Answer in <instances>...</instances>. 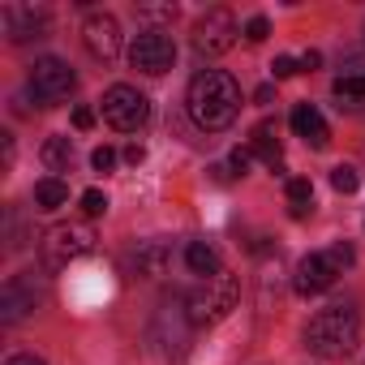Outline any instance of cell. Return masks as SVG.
I'll return each mask as SVG.
<instances>
[{"instance_id":"ba28073f","label":"cell","mask_w":365,"mask_h":365,"mask_svg":"<svg viewBox=\"0 0 365 365\" xmlns=\"http://www.w3.org/2000/svg\"><path fill=\"white\" fill-rule=\"evenodd\" d=\"M129 61H133V69L159 78V73H168V69L176 65V43H172L163 31H142V35L133 39V48H129Z\"/></svg>"},{"instance_id":"83f0119b","label":"cell","mask_w":365,"mask_h":365,"mask_svg":"<svg viewBox=\"0 0 365 365\" xmlns=\"http://www.w3.org/2000/svg\"><path fill=\"white\" fill-rule=\"evenodd\" d=\"M250 159H254V155H250V146H237L228 163H232V172H237V176H245V172H250Z\"/></svg>"},{"instance_id":"ffe728a7","label":"cell","mask_w":365,"mask_h":365,"mask_svg":"<svg viewBox=\"0 0 365 365\" xmlns=\"http://www.w3.org/2000/svg\"><path fill=\"white\" fill-rule=\"evenodd\" d=\"M335 99H339V108L344 103H361L365 99V73H348V78H335Z\"/></svg>"},{"instance_id":"9c48e42d","label":"cell","mask_w":365,"mask_h":365,"mask_svg":"<svg viewBox=\"0 0 365 365\" xmlns=\"http://www.w3.org/2000/svg\"><path fill=\"white\" fill-rule=\"evenodd\" d=\"M82 39H86V48H91V56L112 61V56L120 52V22H116L112 14H91L86 26H82Z\"/></svg>"},{"instance_id":"e0dca14e","label":"cell","mask_w":365,"mask_h":365,"mask_svg":"<svg viewBox=\"0 0 365 365\" xmlns=\"http://www.w3.org/2000/svg\"><path fill=\"white\" fill-rule=\"evenodd\" d=\"M39 159H43V168H48V172H69V163H73V142H69V138H61V133H52V138L43 142Z\"/></svg>"},{"instance_id":"7402d4cb","label":"cell","mask_w":365,"mask_h":365,"mask_svg":"<svg viewBox=\"0 0 365 365\" xmlns=\"http://www.w3.org/2000/svg\"><path fill=\"white\" fill-rule=\"evenodd\" d=\"M82 211H86L91 220L103 215V211H108V194H103V190H86V194H82Z\"/></svg>"},{"instance_id":"7c38bea8","label":"cell","mask_w":365,"mask_h":365,"mask_svg":"<svg viewBox=\"0 0 365 365\" xmlns=\"http://www.w3.org/2000/svg\"><path fill=\"white\" fill-rule=\"evenodd\" d=\"M292 129H297V138H305L314 150H322V146L331 142V129H327V120H322V112H318L314 103H297V108H292Z\"/></svg>"},{"instance_id":"603a6c76","label":"cell","mask_w":365,"mask_h":365,"mask_svg":"<svg viewBox=\"0 0 365 365\" xmlns=\"http://www.w3.org/2000/svg\"><path fill=\"white\" fill-rule=\"evenodd\" d=\"M267 35H271V22H267V18H250V22H245V39H250V43H262Z\"/></svg>"},{"instance_id":"9a60e30c","label":"cell","mask_w":365,"mask_h":365,"mask_svg":"<svg viewBox=\"0 0 365 365\" xmlns=\"http://www.w3.org/2000/svg\"><path fill=\"white\" fill-rule=\"evenodd\" d=\"M185 267H190L194 275H202V279H211V275H220V271H224L220 250H215V245H207V241H190V245H185Z\"/></svg>"},{"instance_id":"5b68a950","label":"cell","mask_w":365,"mask_h":365,"mask_svg":"<svg viewBox=\"0 0 365 365\" xmlns=\"http://www.w3.org/2000/svg\"><path fill=\"white\" fill-rule=\"evenodd\" d=\"M91 245H95L91 224H56V228L43 237V262H48L52 271H61V267L78 262L82 254H91Z\"/></svg>"},{"instance_id":"4dcf8cb0","label":"cell","mask_w":365,"mask_h":365,"mask_svg":"<svg viewBox=\"0 0 365 365\" xmlns=\"http://www.w3.org/2000/svg\"><path fill=\"white\" fill-rule=\"evenodd\" d=\"M318 65H322V52H305L301 56V69H318Z\"/></svg>"},{"instance_id":"d4e9b609","label":"cell","mask_w":365,"mask_h":365,"mask_svg":"<svg viewBox=\"0 0 365 365\" xmlns=\"http://www.w3.org/2000/svg\"><path fill=\"white\" fill-rule=\"evenodd\" d=\"M91 163H95V172H112V163H116V150H112V146H99V150L91 155Z\"/></svg>"},{"instance_id":"277c9868","label":"cell","mask_w":365,"mask_h":365,"mask_svg":"<svg viewBox=\"0 0 365 365\" xmlns=\"http://www.w3.org/2000/svg\"><path fill=\"white\" fill-rule=\"evenodd\" d=\"M99 108H103V120L112 129H120V133H138L146 125V116H150V99L138 86H112V91H103Z\"/></svg>"},{"instance_id":"3957f363","label":"cell","mask_w":365,"mask_h":365,"mask_svg":"<svg viewBox=\"0 0 365 365\" xmlns=\"http://www.w3.org/2000/svg\"><path fill=\"white\" fill-rule=\"evenodd\" d=\"M237 301H241V279L228 275V271H220V275L202 279V288L190 292L185 309H190V322H194V327H207V322L228 318V314L237 309Z\"/></svg>"},{"instance_id":"7a4b0ae2","label":"cell","mask_w":365,"mask_h":365,"mask_svg":"<svg viewBox=\"0 0 365 365\" xmlns=\"http://www.w3.org/2000/svg\"><path fill=\"white\" fill-rule=\"evenodd\" d=\"M361 339V322L352 309L344 305H331V309H318L305 327V348L318 352V356H348Z\"/></svg>"},{"instance_id":"f546056e","label":"cell","mask_w":365,"mask_h":365,"mask_svg":"<svg viewBox=\"0 0 365 365\" xmlns=\"http://www.w3.org/2000/svg\"><path fill=\"white\" fill-rule=\"evenodd\" d=\"M125 159H129V163H142V159H146V150H142L138 142H129V146H125Z\"/></svg>"},{"instance_id":"44dd1931","label":"cell","mask_w":365,"mask_h":365,"mask_svg":"<svg viewBox=\"0 0 365 365\" xmlns=\"http://www.w3.org/2000/svg\"><path fill=\"white\" fill-rule=\"evenodd\" d=\"M331 185H335L339 194H352V190L361 185V176H356L352 163H335V168H331Z\"/></svg>"},{"instance_id":"6da1fadb","label":"cell","mask_w":365,"mask_h":365,"mask_svg":"<svg viewBox=\"0 0 365 365\" xmlns=\"http://www.w3.org/2000/svg\"><path fill=\"white\" fill-rule=\"evenodd\" d=\"M185 108H190L198 129L220 133V129H228L241 116V86L224 69H202L190 82V91H185Z\"/></svg>"},{"instance_id":"484cf974","label":"cell","mask_w":365,"mask_h":365,"mask_svg":"<svg viewBox=\"0 0 365 365\" xmlns=\"http://www.w3.org/2000/svg\"><path fill=\"white\" fill-rule=\"evenodd\" d=\"M327 258H331V262L344 271V267H352V258H356V254H352V245H344V241H339L335 250H327Z\"/></svg>"},{"instance_id":"8fae6325","label":"cell","mask_w":365,"mask_h":365,"mask_svg":"<svg viewBox=\"0 0 365 365\" xmlns=\"http://www.w3.org/2000/svg\"><path fill=\"white\" fill-rule=\"evenodd\" d=\"M43 22H48V14L35 9V5H5V9H0V26H5V35L14 43H26L31 35H39Z\"/></svg>"},{"instance_id":"2e32d148","label":"cell","mask_w":365,"mask_h":365,"mask_svg":"<svg viewBox=\"0 0 365 365\" xmlns=\"http://www.w3.org/2000/svg\"><path fill=\"white\" fill-rule=\"evenodd\" d=\"M0 305H5V322H18L26 309H35V288H26L22 279H14V284H5Z\"/></svg>"},{"instance_id":"1f68e13d","label":"cell","mask_w":365,"mask_h":365,"mask_svg":"<svg viewBox=\"0 0 365 365\" xmlns=\"http://www.w3.org/2000/svg\"><path fill=\"white\" fill-rule=\"evenodd\" d=\"M9 365H48V361H39V356H31V352H22V356H9Z\"/></svg>"},{"instance_id":"52a82bcc","label":"cell","mask_w":365,"mask_h":365,"mask_svg":"<svg viewBox=\"0 0 365 365\" xmlns=\"http://www.w3.org/2000/svg\"><path fill=\"white\" fill-rule=\"evenodd\" d=\"M237 35H241L237 31V18L228 9H207L198 18V26H194V48L207 52V56H224V52H232Z\"/></svg>"},{"instance_id":"ac0fdd59","label":"cell","mask_w":365,"mask_h":365,"mask_svg":"<svg viewBox=\"0 0 365 365\" xmlns=\"http://www.w3.org/2000/svg\"><path fill=\"white\" fill-rule=\"evenodd\" d=\"M65 202H69V185H65L61 176H48V180L35 185V207L39 211H61Z\"/></svg>"},{"instance_id":"d6986e66","label":"cell","mask_w":365,"mask_h":365,"mask_svg":"<svg viewBox=\"0 0 365 365\" xmlns=\"http://www.w3.org/2000/svg\"><path fill=\"white\" fill-rule=\"evenodd\" d=\"M309 207H314V185H309L305 176L288 180V215L301 220V215H309Z\"/></svg>"},{"instance_id":"f1b7e54d","label":"cell","mask_w":365,"mask_h":365,"mask_svg":"<svg viewBox=\"0 0 365 365\" xmlns=\"http://www.w3.org/2000/svg\"><path fill=\"white\" fill-rule=\"evenodd\" d=\"M95 125V112L91 108H73V129H91Z\"/></svg>"},{"instance_id":"d6a6232c","label":"cell","mask_w":365,"mask_h":365,"mask_svg":"<svg viewBox=\"0 0 365 365\" xmlns=\"http://www.w3.org/2000/svg\"><path fill=\"white\" fill-rule=\"evenodd\" d=\"M254 99H258V103H271V99H275V86H258V95H254Z\"/></svg>"},{"instance_id":"5bb4252c","label":"cell","mask_w":365,"mask_h":365,"mask_svg":"<svg viewBox=\"0 0 365 365\" xmlns=\"http://www.w3.org/2000/svg\"><path fill=\"white\" fill-rule=\"evenodd\" d=\"M250 155H258L267 168H284V146L275 138V125H258L250 133Z\"/></svg>"},{"instance_id":"30bf717a","label":"cell","mask_w":365,"mask_h":365,"mask_svg":"<svg viewBox=\"0 0 365 365\" xmlns=\"http://www.w3.org/2000/svg\"><path fill=\"white\" fill-rule=\"evenodd\" d=\"M335 275H339V267L327 254H305L297 262V292L301 297H318V292H327L335 284Z\"/></svg>"},{"instance_id":"4316f807","label":"cell","mask_w":365,"mask_h":365,"mask_svg":"<svg viewBox=\"0 0 365 365\" xmlns=\"http://www.w3.org/2000/svg\"><path fill=\"white\" fill-rule=\"evenodd\" d=\"M142 14L155 18V22H172L176 18V5H142Z\"/></svg>"},{"instance_id":"4fadbf2b","label":"cell","mask_w":365,"mask_h":365,"mask_svg":"<svg viewBox=\"0 0 365 365\" xmlns=\"http://www.w3.org/2000/svg\"><path fill=\"white\" fill-rule=\"evenodd\" d=\"M168 267H172V245H168V241H146V245H138V271H142L146 279L168 275Z\"/></svg>"},{"instance_id":"8992f818","label":"cell","mask_w":365,"mask_h":365,"mask_svg":"<svg viewBox=\"0 0 365 365\" xmlns=\"http://www.w3.org/2000/svg\"><path fill=\"white\" fill-rule=\"evenodd\" d=\"M31 91H35V99H39L43 108H52V103H61V99H69V95L78 91V78H73V69H69L65 61L43 56V61H35V69H31Z\"/></svg>"},{"instance_id":"cb8c5ba5","label":"cell","mask_w":365,"mask_h":365,"mask_svg":"<svg viewBox=\"0 0 365 365\" xmlns=\"http://www.w3.org/2000/svg\"><path fill=\"white\" fill-rule=\"evenodd\" d=\"M271 73H275V78H292V73H301V61H292V56H275Z\"/></svg>"}]
</instances>
